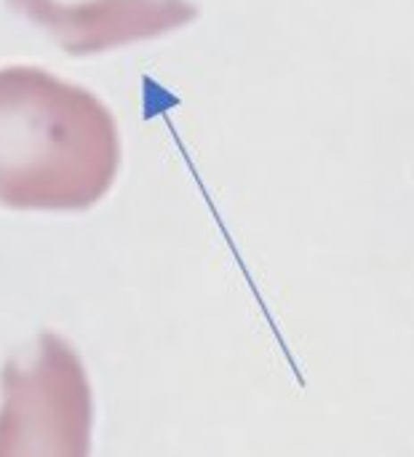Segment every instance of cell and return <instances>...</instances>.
<instances>
[{"instance_id":"cell-1","label":"cell","mask_w":414,"mask_h":457,"mask_svg":"<svg viewBox=\"0 0 414 457\" xmlns=\"http://www.w3.org/2000/svg\"><path fill=\"white\" fill-rule=\"evenodd\" d=\"M118 166V123L99 96L32 64L0 67V206L86 212Z\"/></svg>"},{"instance_id":"cell-2","label":"cell","mask_w":414,"mask_h":457,"mask_svg":"<svg viewBox=\"0 0 414 457\" xmlns=\"http://www.w3.org/2000/svg\"><path fill=\"white\" fill-rule=\"evenodd\" d=\"M94 399L78 351L56 332L0 375V457H88Z\"/></svg>"}]
</instances>
